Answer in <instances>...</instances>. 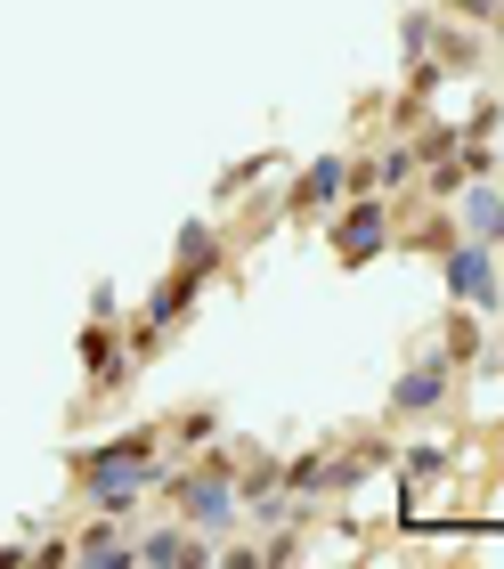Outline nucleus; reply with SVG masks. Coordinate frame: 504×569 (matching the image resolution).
Instances as JSON below:
<instances>
[{"label": "nucleus", "mask_w": 504, "mask_h": 569, "mask_svg": "<svg viewBox=\"0 0 504 569\" xmlns=\"http://www.w3.org/2000/svg\"><path fill=\"white\" fill-rule=\"evenodd\" d=\"M73 480L98 497V512H122L139 505V488L155 480V431H122V439H106V448H90V456H73Z\"/></svg>", "instance_id": "nucleus-1"}, {"label": "nucleus", "mask_w": 504, "mask_h": 569, "mask_svg": "<svg viewBox=\"0 0 504 569\" xmlns=\"http://www.w3.org/2000/svg\"><path fill=\"white\" fill-rule=\"evenodd\" d=\"M383 237H391V212H383V203H350V212L334 220V252H342L350 269H358V261H375Z\"/></svg>", "instance_id": "nucleus-2"}, {"label": "nucleus", "mask_w": 504, "mask_h": 569, "mask_svg": "<svg viewBox=\"0 0 504 569\" xmlns=\"http://www.w3.org/2000/svg\"><path fill=\"white\" fill-rule=\"evenodd\" d=\"M447 284H456L472 309H496V261H488V244H456V252H447Z\"/></svg>", "instance_id": "nucleus-3"}, {"label": "nucleus", "mask_w": 504, "mask_h": 569, "mask_svg": "<svg viewBox=\"0 0 504 569\" xmlns=\"http://www.w3.org/2000/svg\"><path fill=\"white\" fill-rule=\"evenodd\" d=\"M447 382H456V367H447V358H423L399 391H391V416H432V407L447 399Z\"/></svg>", "instance_id": "nucleus-4"}, {"label": "nucleus", "mask_w": 504, "mask_h": 569, "mask_svg": "<svg viewBox=\"0 0 504 569\" xmlns=\"http://www.w3.org/2000/svg\"><path fill=\"white\" fill-rule=\"evenodd\" d=\"M179 505H188V529H204V537H220V529L236 521V497H228L220 472H211V480H188V488H179Z\"/></svg>", "instance_id": "nucleus-5"}, {"label": "nucleus", "mask_w": 504, "mask_h": 569, "mask_svg": "<svg viewBox=\"0 0 504 569\" xmlns=\"http://www.w3.org/2000/svg\"><path fill=\"white\" fill-rule=\"evenodd\" d=\"M350 196V163L342 154H317V163L302 171V188H294V212H326V203Z\"/></svg>", "instance_id": "nucleus-6"}, {"label": "nucleus", "mask_w": 504, "mask_h": 569, "mask_svg": "<svg viewBox=\"0 0 504 569\" xmlns=\"http://www.w3.org/2000/svg\"><path fill=\"white\" fill-rule=\"evenodd\" d=\"M179 269H188V277H211V269H220V237H211L204 220L179 228Z\"/></svg>", "instance_id": "nucleus-7"}, {"label": "nucleus", "mask_w": 504, "mask_h": 569, "mask_svg": "<svg viewBox=\"0 0 504 569\" xmlns=\"http://www.w3.org/2000/svg\"><path fill=\"white\" fill-rule=\"evenodd\" d=\"M464 220H472V237H504V196L496 188H464Z\"/></svg>", "instance_id": "nucleus-8"}, {"label": "nucleus", "mask_w": 504, "mask_h": 569, "mask_svg": "<svg viewBox=\"0 0 504 569\" xmlns=\"http://www.w3.org/2000/svg\"><path fill=\"white\" fill-rule=\"evenodd\" d=\"M139 561H211L204 529L196 537H139Z\"/></svg>", "instance_id": "nucleus-9"}, {"label": "nucleus", "mask_w": 504, "mask_h": 569, "mask_svg": "<svg viewBox=\"0 0 504 569\" xmlns=\"http://www.w3.org/2000/svg\"><path fill=\"white\" fill-rule=\"evenodd\" d=\"M447 472V448H407V480H439Z\"/></svg>", "instance_id": "nucleus-10"}, {"label": "nucleus", "mask_w": 504, "mask_h": 569, "mask_svg": "<svg viewBox=\"0 0 504 569\" xmlns=\"http://www.w3.org/2000/svg\"><path fill=\"white\" fill-rule=\"evenodd\" d=\"M260 171H269V154H245V163L220 179V196H245V179H260Z\"/></svg>", "instance_id": "nucleus-11"}]
</instances>
